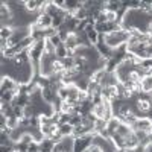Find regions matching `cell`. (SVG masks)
I'll return each mask as SVG.
<instances>
[{"label":"cell","mask_w":152,"mask_h":152,"mask_svg":"<svg viewBox=\"0 0 152 152\" xmlns=\"http://www.w3.org/2000/svg\"><path fill=\"white\" fill-rule=\"evenodd\" d=\"M131 38V32L126 31V29H119L116 32H111V34H107L105 35V44L110 47V49H117L123 44H128Z\"/></svg>","instance_id":"6da1fadb"},{"label":"cell","mask_w":152,"mask_h":152,"mask_svg":"<svg viewBox=\"0 0 152 152\" xmlns=\"http://www.w3.org/2000/svg\"><path fill=\"white\" fill-rule=\"evenodd\" d=\"M131 128H132V131L140 129V131H145V132H151L152 131V120L149 117H140V119L135 120V123Z\"/></svg>","instance_id":"7a4b0ae2"},{"label":"cell","mask_w":152,"mask_h":152,"mask_svg":"<svg viewBox=\"0 0 152 152\" xmlns=\"http://www.w3.org/2000/svg\"><path fill=\"white\" fill-rule=\"evenodd\" d=\"M64 46L67 47L69 52H75L78 47H81V46H79V41H78V35H76L75 32H72V34L67 37V40L64 41Z\"/></svg>","instance_id":"3957f363"},{"label":"cell","mask_w":152,"mask_h":152,"mask_svg":"<svg viewBox=\"0 0 152 152\" xmlns=\"http://www.w3.org/2000/svg\"><path fill=\"white\" fill-rule=\"evenodd\" d=\"M35 23L41 29H49V28H52V17H50L49 14H41V15H38L35 18Z\"/></svg>","instance_id":"277c9868"},{"label":"cell","mask_w":152,"mask_h":152,"mask_svg":"<svg viewBox=\"0 0 152 152\" xmlns=\"http://www.w3.org/2000/svg\"><path fill=\"white\" fill-rule=\"evenodd\" d=\"M85 34L88 37V40H90V43L93 46L97 44V40H99V34L97 31L94 29V24H87V28H85Z\"/></svg>","instance_id":"5b68a950"},{"label":"cell","mask_w":152,"mask_h":152,"mask_svg":"<svg viewBox=\"0 0 152 152\" xmlns=\"http://www.w3.org/2000/svg\"><path fill=\"white\" fill-rule=\"evenodd\" d=\"M120 119L119 117H111L108 122H107V131H108V134H110V137H111V134H114L117 131V128L120 126Z\"/></svg>","instance_id":"8992f818"},{"label":"cell","mask_w":152,"mask_h":152,"mask_svg":"<svg viewBox=\"0 0 152 152\" xmlns=\"http://www.w3.org/2000/svg\"><path fill=\"white\" fill-rule=\"evenodd\" d=\"M137 146H138V138L132 131L128 137H125V149H135Z\"/></svg>","instance_id":"52a82bcc"},{"label":"cell","mask_w":152,"mask_h":152,"mask_svg":"<svg viewBox=\"0 0 152 152\" xmlns=\"http://www.w3.org/2000/svg\"><path fill=\"white\" fill-rule=\"evenodd\" d=\"M53 149H55V143L49 137H44V140L40 143V152H53Z\"/></svg>","instance_id":"ba28073f"},{"label":"cell","mask_w":152,"mask_h":152,"mask_svg":"<svg viewBox=\"0 0 152 152\" xmlns=\"http://www.w3.org/2000/svg\"><path fill=\"white\" fill-rule=\"evenodd\" d=\"M140 90L145 91V93H149L152 90V76L151 75H146L140 81Z\"/></svg>","instance_id":"9c48e42d"},{"label":"cell","mask_w":152,"mask_h":152,"mask_svg":"<svg viewBox=\"0 0 152 152\" xmlns=\"http://www.w3.org/2000/svg\"><path fill=\"white\" fill-rule=\"evenodd\" d=\"M151 107H152V100H138V102H137V108H138V111H142L145 116L149 113Z\"/></svg>","instance_id":"30bf717a"},{"label":"cell","mask_w":152,"mask_h":152,"mask_svg":"<svg viewBox=\"0 0 152 152\" xmlns=\"http://www.w3.org/2000/svg\"><path fill=\"white\" fill-rule=\"evenodd\" d=\"M59 128L58 131L61 132L62 137H69V135H73V126L70 123H64V125H58Z\"/></svg>","instance_id":"8fae6325"},{"label":"cell","mask_w":152,"mask_h":152,"mask_svg":"<svg viewBox=\"0 0 152 152\" xmlns=\"http://www.w3.org/2000/svg\"><path fill=\"white\" fill-rule=\"evenodd\" d=\"M119 135H122V137H128L131 132H132V128L129 125H126V123H120V126L117 128V131H116Z\"/></svg>","instance_id":"7c38bea8"},{"label":"cell","mask_w":152,"mask_h":152,"mask_svg":"<svg viewBox=\"0 0 152 152\" xmlns=\"http://www.w3.org/2000/svg\"><path fill=\"white\" fill-rule=\"evenodd\" d=\"M12 34H14V28L2 26V29H0V38H2V40H9L12 37Z\"/></svg>","instance_id":"4fadbf2b"},{"label":"cell","mask_w":152,"mask_h":152,"mask_svg":"<svg viewBox=\"0 0 152 152\" xmlns=\"http://www.w3.org/2000/svg\"><path fill=\"white\" fill-rule=\"evenodd\" d=\"M56 56H58V59H64V58L69 56V50H67V47L64 44L56 49Z\"/></svg>","instance_id":"5bb4252c"},{"label":"cell","mask_w":152,"mask_h":152,"mask_svg":"<svg viewBox=\"0 0 152 152\" xmlns=\"http://www.w3.org/2000/svg\"><path fill=\"white\" fill-rule=\"evenodd\" d=\"M120 8H122V2H108V3H107V11L117 12Z\"/></svg>","instance_id":"9a60e30c"},{"label":"cell","mask_w":152,"mask_h":152,"mask_svg":"<svg viewBox=\"0 0 152 152\" xmlns=\"http://www.w3.org/2000/svg\"><path fill=\"white\" fill-rule=\"evenodd\" d=\"M32 142H35L34 140V137H32V134H29V132H24L23 134V137H21V140H20V143H23V145H31Z\"/></svg>","instance_id":"2e32d148"},{"label":"cell","mask_w":152,"mask_h":152,"mask_svg":"<svg viewBox=\"0 0 152 152\" xmlns=\"http://www.w3.org/2000/svg\"><path fill=\"white\" fill-rule=\"evenodd\" d=\"M81 123H82V116H81V114H73L72 119H70V125L75 128V126H78Z\"/></svg>","instance_id":"e0dca14e"},{"label":"cell","mask_w":152,"mask_h":152,"mask_svg":"<svg viewBox=\"0 0 152 152\" xmlns=\"http://www.w3.org/2000/svg\"><path fill=\"white\" fill-rule=\"evenodd\" d=\"M70 119H72V114H67V113H61V114H59V123H58V125L70 123Z\"/></svg>","instance_id":"ac0fdd59"},{"label":"cell","mask_w":152,"mask_h":152,"mask_svg":"<svg viewBox=\"0 0 152 152\" xmlns=\"http://www.w3.org/2000/svg\"><path fill=\"white\" fill-rule=\"evenodd\" d=\"M105 17H107V21H119V18H117V12L105 11Z\"/></svg>","instance_id":"d6986e66"},{"label":"cell","mask_w":152,"mask_h":152,"mask_svg":"<svg viewBox=\"0 0 152 152\" xmlns=\"http://www.w3.org/2000/svg\"><path fill=\"white\" fill-rule=\"evenodd\" d=\"M28 152H40V143L38 142H32L28 148Z\"/></svg>","instance_id":"ffe728a7"},{"label":"cell","mask_w":152,"mask_h":152,"mask_svg":"<svg viewBox=\"0 0 152 152\" xmlns=\"http://www.w3.org/2000/svg\"><path fill=\"white\" fill-rule=\"evenodd\" d=\"M85 152H104V151H102V149H100L99 146H96V145H91V146H90V148H88V149H87Z\"/></svg>","instance_id":"44dd1931"},{"label":"cell","mask_w":152,"mask_h":152,"mask_svg":"<svg viewBox=\"0 0 152 152\" xmlns=\"http://www.w3.org/2000/svg\"><path fill=\"white\" fill-rule=\"evenodd\" d=\"M151 76H152V75H151Z\"/></svg>","instance_id":"7402d4cb"}]
</instances>
